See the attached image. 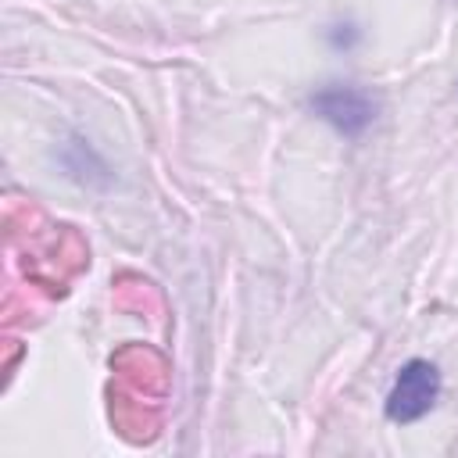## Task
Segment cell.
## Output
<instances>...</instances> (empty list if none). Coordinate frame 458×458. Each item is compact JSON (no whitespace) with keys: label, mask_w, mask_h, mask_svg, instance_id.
Wrapping results in <instances>:
<instances>
[{"label":"cell","mask_w":458,"mask_h":458,"mask_svg":"<svg viewBox=\"0 0 458 458\" xmlns=\"http://www.w3.org/2000/svg\"><path fill=\"white\" fill-rule=\"evenodd\" d=\"M437 397H440V369L426 358H411L397 369V379L386 394V419L397 422V426H408V422H419L422 415H429L437 408Z\"/></svg>","instance_id":"1"},{"label":"cell","mask_w":458,"mask_h":458,"mask_svg":"<svg viewBox=\"0 0 458 458\" xmlns=\"http://www.w3.org/2000/svg\"><path fill=\"white\" fill-rule=\"evenodd\" d=\"M308 107L315 118H322L329 129H336L340 136L347 140H358L372 122H376V97L361 86H347V82H333V86H322L308 97Z\"/></svg>","instance_id":"2"},{"label":"cell","mask_w":458,"mask_h":458,"mask_svg":"<svg viewBox=\"0 0 458 458\" xmlns=\"http://www.w3.org/2000/svg\"><path fill=\"white\" fill-rule=\"evenodd\" d=\"M358 36H361V32H358L351 21L333 25V29H329V47H333V50H351V47L358 43Z\"/></svg>","instance_id":"3"}]
</instances>
